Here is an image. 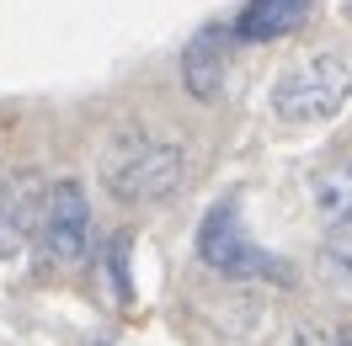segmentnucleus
Segmentation results:
<instances>
[{
	"label": "nucleus",
	"instance_id": "1",
	"mask_svg": "<svg viewBox=\"0 0 352 346\" xmlns=\"http://www.w3.org/2000/svg\"><path fill=\"white\" fill-rule=\"evenodd\" d=\"M187 176V154L171 139H155V133H118L102 154V187H107L118 203L129 208H150V203H166V197L182 187Z\"/></svg>",
	"mask_w": 352,
	"mask_h": 346
},
{
	"label": "nucleus",
	"instance_id": "2",
	"mask_svg": "<svg viewBox=\"0 0 352 346\" xmlns=\"http://www.w3.org/2000/svg\"><path fill=\"white\" fill-rule=\"evenodd\" d=\"M198 261L230 282H288V261L251 240L241 197H219L198 224Z\"/></svg>",
	"mask_w": 352,
	"mask_h": 346
},
{
	"label": "nucleus",
	"instance_id": "3",
	"mask_svg": "<svg viewBox=\"0 0 352 346\" xmlns=\"http://www.w3.org/2000/svg\"><path fill=\"white\" fill-rule=\"evenodd\" d=\"M352 102V65L342 54H309L299 65H288L272 86V112L294 128L331 123Z\"/></svg>",
	"mask_w": 352,
	"mask_h": 346
},
{
	"label": "nucleus",
	"instance_id": "4",
	"mask_svg": "<svg viewBox=\"0 0 352 346\" xmlns=\"http://www.w3.org/2000/svg\"><path fill=\"white\" fill-rule=\"evenodd\" d=\"M38 245L59 266H80L91 251V203L80 181H48L38 197Z\"/></svg>",
	"mask_w": 352,
	"mask_h": 346
},
{
	"label": "nucleus",
	"instance_id": "5",
	"mask_svg": "<svg viewBox=\"0 0 352 346\" xmlns=\"http://www.w3.org/2000/svg\"><path fill=\"white\" fill-rule=\"evenodd\" d=\"M230 27H203L182 54V86L192 102H214L224 91V69H230Z\"/></svg>",
	"mask_w": 352,
	"mask_h": 346
},
{
	"label": "nucleus",
	"instance_id": "6",
	"mask_svg": "<svg viewBox=\"0 0 352 346\" xmlns=\"http://www.w3.org/2000/svg\"><path fill=\"white\" fill-rule=\"evenodd\" d=\"M309 5L315 0H245L230 38L235 43H278V38H288L309 22Z\"/></svg>",
	"mask_w": 352,
	"mask_h": 346
},
{
	"label": "nucleus",
	"instance_id": "7",
	"mask_svg": "<svg viewBox=\"0 0 352 346\" xmlns=\"http://www.w3.org/2000/svg\"><path fill=\"white\" fill-rule=\"evenodd\" d=\"M309 203L326 229H347L352 224V160H336L309 181Z\"/></svg>",
	"mask_w": 352,
	"mask_h": 346
},
{
	"label": "nucleus",
	"instance_id": "8",
	"mask_svg": "<svg viewBox=\"0 0 352 346\" xmlns=\"http://www.w3.org/2000/svg\"><path fill=\"white\" fill-rule=\"evenodd\" d=\"M129 245H133L129 235H118L107 245V282L118 288V303H129Z\"/></svg>",
	"mask_w": 352,
	"mask_h": 346
},
{
	"label": "nucleus",
	"instance_id": "9",
	"mask_svg": "<svg viewBox=\"0 0 352 346\" xmlns=\"http://www.w3.org/2000/svg\"><path fill=\"white\" fill-rule=\"evenodd\" d=\"M91 346H118V341H91Z\"/></svg>",
	"mask_w": 352,
	"mask_h": 346
}]
</instances>
